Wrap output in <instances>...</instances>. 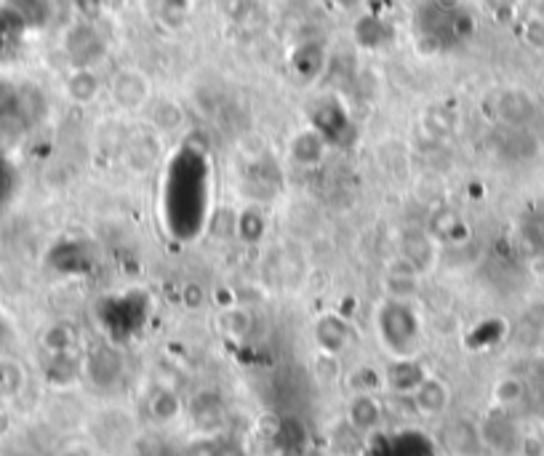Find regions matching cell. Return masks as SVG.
Wrapping results in <instances>:
<instances>
[{
	"label": "cell",
	"mask_w": 544,
	"mask_h": 456,
	"mask_svg": "<svg viewBox=\"0 0 544 456\" xmlns=\"http://www.w3.org/2000/svg\"><path fill=\"white\" fill-rule=\"evenodd\" d=\"M384 387V371H379L376 366H358L350 374V390L352 392H366V395H379V390Z\"/></svg>",
	"instance_id": "obj_16"
},
{
	"label": "cell",
	"mask_w": 544,
	"mask_h": 456,
	"mask_svg": "<svg viewBox=\"0 0 544 456\" xmlns=\"http://www.w3.org/2000/svg\"><path fill=\"white\" fill-rule=\"evenodd\" d=\"M83 374L91 376V382L110 387L123 374V358L112 347H96L83 358Z\"/></svg>",
	"instance_id": "obj_5"
},
{
	"label": "cell",
	"mask_w": 544,
	"mask_h": 456,
	"mask_svg": "<svg viewBox=\"0 0 544 456\" xmlns=\"http://www.w3.org/2000/svg\"><path fill=\"white\" fill-rule=\"evenodd\" d=\"M152 126L158 128L160 134H174L184 126V112L174 99L158 102L152 107Z\"/></svg>",
	"instance_id": "obj_14"
},
{
	"label": "cell",
	"mask_w": 544,
	"mask_h": 456,
	"mask_svg": "<svg viewBox=\"0 0 544 456\" xmlns=\"http://www.w3.org/2000/svg\"><path fill=\"white\" fill-rule=\"evenodd\" d=\"M251 326H254V320L243 307H224L222 315H219V328L230 339H246L251 334Z\"/></svg>",
	"instance_id": "obj_15"
},
{
	"label": "cell",
	"mask_w": 544,
	"mask_h": 456,
	"mask_svg": "<svg viewBox=\"0 0 544 456\" xmlns=\"http://www.w3.org/2000/svg\"><path fill=\"white\" fill-rule=\"evenodd\" d=\"M424 376H427V371L419 360L398 358L384 371V387H390L392 392H400V395H411L422 384Z\"/></svg>",
	"instance_id": "obj_6"
},
{
	"label": "cell",
	"mask_w": 544,
	"mask_h": 456,
	"mask_svg": "<svg viewBox=\"0 0 544 456\" xmlns=\"http://www.w3.org/2000/svg\"><path fill=\"white\" fill-rule=\"evenodd\" d=\"M40 344L48 355H59V352H75L78 350V331L72 323H51L40 336Z\"/></svg>",
	"instance_id": "obj_9"
},
{
	"label": "cell",
	"mask_w": 544,
	"mask_h": 456,
	"mask_svg": "<svg viewBox=\"0 0 544 456\" xmlns=\"http://www.w3.org/2000/svg\"><path fill=\"white\" fill-rule=\"evenodd\" d=\"M83 376V358L75 352H59V355H48L46 363V379L56 387H70Z\"/></svg>",
	"instance_id": "obj_8"
},
{
	"label": "cell",
	"mask_w": 544,
	"mask_h": 456,
	"mask_svg": "<svg viewBox=\"0 0 544 456\" xmlns=\"http://www.w3.org/2000/svg\"><path fill=\"white\" fill-rule=\"evenodd\" d=\"M182 411H184V403L174 390H166V387H163V390H158L150 398V416L155 419V422L160 424L174 422V419L182 416Z\"/></svg>",
	"instance_id": "obj_12"
},
{
	"label": "cell",
	"mask_w": 544,
	"mask_h": 456,
	"mask_svg": "<svg viewBox=\"0 0 544 456\" xmlns=\"http://www.w3.org/2000/svg\"><path fill=\"white\" fill-rule=\"evenodd\" d=\"M179 299H182V304L187 307V310L198 312L206 307L211 294H208V288L203 286L200 280H187V283L182 286V296H179Z\"/></svg>",
	"instance_id": "obj_18"
},
{
	"label": "cell",
	"mask_w": 544,
	"mask_h": 456,
	"mask_svg": "<svg viewBox=\"0 0 544 456\" xmlns=\"http://www.w3.org/2000/svg\"><path fill=\"white\" fill-rule=\"evenodd\" d=\"M102 88V80H99V75L91 67H78L64 80V94H67L70 102L80 104V107L94 104L102 96Z\"/></svg>",
	"instance_id": "obj_7"
},
{
	"label": "cell",
	"mask_w": 544,
	"mask_h": 456,
	"mask_svg": "<svg viewBox=\"0 0 544 456\" xmlns=\"http://www.w3.org/2000/svg\"><path fill=\"white\" fill-rule=\"evenodd\" d=\"M523 38H526L528 46L544 51V19H528L526 27H523Z\"/></svg>",
	"instance_id": "obj_19"
},
{
	"label": "cell",
	"mask_w": 544,
	"mask_h": 456,
	"mask_svg": "<svg viewBox=\"0 0 544 456\" xmlns=\"http://www.w3.org/2000/svg\"><path fill=\"white\" fill-rule=\"evenodd\" d=\"M400 256H406L408 262L414 264L419 275H430L438 264V240L432 238L430 232L422 230H406L400 235Z\"/></svg>",
	"instance_id": "obj_2"
},
{
	"label": "cell",
	"mask_w": 544,
	"mask_h": 456,
	"mask_svg": "<svg viewBox=\"0 0 544 456\" xmlns=\"http://www.w3.org/2000/svg\"><path fill=\"white\" fill-rule=\"evenodd\" d=\"M3 347H6V320L0 318V355H3Z\"/></svg>",
	"instance_id": "obj_21"
},
{
	"label": "cell",
	"mask_w": 544,
	"mask_h": 456,
	"mask_svg": "<svg viewBox=\"0 0 544 456\" xmlns=\"http://www.w3.org/2000/svg\"><path fill=\"white\" fill-rule=\"evenodd\" d=\"M419 286H422V278H416V275H392V272H384L382 278L384 296L395 304H406L411 299H416L419 296Z\"/></svg>",
	"instance_id": "obj_11"
},
{
	"label": "cell",
	"mask_w": 544,
	"mask_h": 456,
	"mask_svg": "<svg viewBox=\"0 0 544 456\" xmlns=\"http://www.w3.org/2000/svg\"><path fill=\"white\" fill-rule=\"evenodd\" d=\"M24 368L19 360L0 355V398H16L24 390Z\"/></svg>",
	"instance_id": "obj_13"
},
{
	"label": "cell",
	"mask_w": 544,
	"mask_h": 456,
	"mask_svg": "<svg viewBox=\"0 0 544 456\" xmlns=\"http://www.w3.org/2000/svg\"><path fill=\"white\" fill-rule=\"evenodd\" d=\"M408 398L414 403L416 414L427 416V419H435V416L443 414L448 408V403H451V387H448L440 376L427 374L422 379V384H419Z\"/></svg>",
	"instance_id": "obj_3"
},
{
	"label": "cell",
	"mask_w": 544,
	"mask_h": 456,
	"mask_svg": "<svg viewBox=\"0 0 544 456\" xmlns=\"http://www.w3.org/2000/svg\"><path fill=\"white\" fill-rule=\"evenodd\" d=\"M366 0H334L336 8H342V11H358Z\"/></svg>",
	"instance_id": "obj_20"
},
{
	"label": "cell",
	"mask_w": 544,
	"mask_h": 456,
	"mask_svg": "<svg viewBox=\"0 0 544 456\" xmlns=\"http://www.w3.org/2000/svg\"><path fill=\"white\" fill-rule=\"evenodd\" d=\"M523 382L520 379H515V376H504V379H499V382L494 384V400L496 406L502 408H510L515 406V403H520L523 400Z\"/></svg>",
	"instance_id": "obj_17"
},
{
	"label": "cell",
	"mask_w": 544,
	"mask_h": 456,
	"mask_svg": "<svg viewBox=\"0 0 544 456\" xmlns=\"http://www.w3.org/2000/svg\"><path fill=\"white\" fill-rule=\"evenodd\" d=\"M110 96L115 107L123 112H139L144 110L152 99V83L142 70L136 67H123L112 75L110 80Z\"/></svg>",
	"instance_id": "obj_1"
},
{
	"label": "cell",
	"mask_w": 544,
	"mask_h": 456,
	"mask_svg": "<svg viewBox=\"0 0 544 456\" xmlns=\"http://www.w3.org/2000/svg\"><path fill=\"white\" fill-rule=\"evenodd\" d=\"M347 424L358 435H371L382 427V403L379 395H366V392H352L347 403Z\"/></svg>",
	"instance_id": "obj_4"
},
{
	"label": "cell",
	"mask_w": 544,
	"mask_h": 456,
	"mask_svg": "<svg viewBox=\"0 0 544 456\" xmlns=\"http://www.w3.org/2000/svg\"><path fill=\"white\" fill-rule=\"evenodd\" d=\"M288 155H291L296 166L310 168L323 158V142H320V136L315 131H302V134H296L291 139Z\"/></svg>",
	"instance_id": "obj_10"
}]
</instances>
